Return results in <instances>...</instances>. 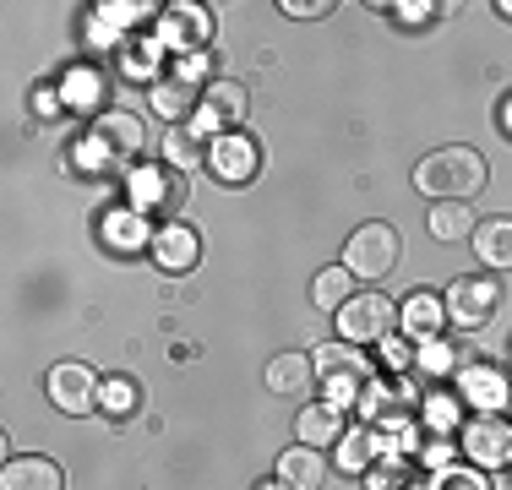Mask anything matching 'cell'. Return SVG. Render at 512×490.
<instances>
[{
    "mask_svg": "<svg viewBox=\"0 0 512 490\" xmlns=\"http://www.w3.org/2000/svg\"><path fill=\"white\" fill-rule=\"evenodd\" d=\"M491 180V164L474 147H436L414 164V191L431 202H474Z\"/></svg>",
    "mask_w": 512,
    "mask_h": 490,
    "instance_id": "6da1fadb",
    "label": "cell"
},
{
    "mask_svg": "<svg viewBox=\"0 0 512 490\" xmlns=\"http://www.w3.org/2000/svg\"><path fill=\"white\" fill-rule=\"evenodd\" d=\"M311 360H316V382H322L327 403H338V409L360 403L365 387L376 382V376H371V360L360 354V343H322Z\"/></svg>",
    "mask_w": 512,
    "mask_h": 490,
    "instance_id": "7a4b0ae2",
    "label": "cell"
},
{
    "mask_svg": "<svg viewBox=\"0 0 512 490\" xmlns=\"http://www.w3.org/2000/svg\"><path fill=\"white\" fill-rule=\"evenodd\" d=\"M398 256H404V240H398L393 224H382V218H371V224H360L355 235L344 245V267L365 284H382L387 273L398 267Z\"/></svg>",
    "mask_w": 512,
    "mask_h": 490,
    "instance_id": "3957f363",
    "label": "cell"
},
{
    "mask_svg": "<svg viewBox=\"0 0 512 490\" xmlns=\"http://www.w3.org/2000/svg\"><path fill=\"white\" fill-rule=\"evenodd\" d=\"M137 153H142V120L131 109H109V115L93 120L82 164H131Z\"/></svg>",
    "mask_w": 512,
    "mask_h": 490,
    "instance_id": "277c9868",
    "label": "cell"
},
{
    "mask_svg": "<svg viewBox=\"0 0 512 490\" xmlns=\"http://www.w3.org/2000/svg\"><path fill=\"white\" fill-rule=\"evenodd\" d=\"M338 333L344 343H387L398 333V305L382 289H355V300L338 311Z\"/></svg>",
    "mask_w": 512,
    "mask_h": 490,
    "instance_id": "5b68a950",
    "label": "cell"
},
{
    "mask_svg": "<svg viewBox=\"0 0 512 490\" xmlns=\"http://www.w3.org/2000/svg\"><path fill=\"white\" fill-rule=\"evenodd\" d=\"M246 120V88H240L235 77H213L197 98V115H191V131L197 137H229V131Z\"/></svg>",
    "mask_w": 512,
    "mask_h": 490,
    "instance_id": "8992f818",
    "label": "cell"
},
{
    "mask_svg": "<svg viewBox=\"0 0 512 490\" xmlns=\"http://www.w3.org/2000/svg\"><path fill=\"white\" fill-rule=\"evenodd\" d=\"M442 305H447V322H453V327L480 333V327L496 316V305H502V284H496V278L469 273V278H458V284L442 294Z\"/></svg>",
    "mask_w": 512,
    "mask_h": 490,
    "instance_id": "52a82bcc",
    "label": "cell"
},
{
    "mask_svg": "<svg viewBox=\"0 0 512 490\" xmlns=\"http://www.w3.org/2000/svg\"><path fill=\"white\" fill-rule=\"evenodd\" d=\"M463 452L474 469H512V420L507 414H474L463 425Z\"/></svg>",
    "mask_w": 512,
    "mask_h": 490,
    "instance_id": "ba28073f",
    "label": "cell"
},
{
    "mask_svg": "<svg viewBox=\"0 0 512 490\" xmlns=\"http://www.w3.org/2000/svg\"><path fill=\"white\" fill-rule=\"evenodd\" d=\"M207 39H213V11L207 6H191V0L164 6V17H158V44L164 49H186V55H197V49H207Z\"/></svg>",
    "mask_w": 512,
    "mask_h": 490,
    "instance_id": "9c48e42d",
    "label": "cell"
},
{
    "mask_svg": "<svg viewBox=\"0 0 512 490\" xmlns=\"http://www.w3.org/2000/svg\"><path fill=\"white\" fill-rule=\"evenodd\" d=\"M99 376H93V365H82V360H60L55 371H50V403L60 414H88V409H99Z\"/></svg>",
    "mask_w": 512,
    "mask_h": 490,
    "instance_id": "30bf717a",
    "label": "cell"
},
{
    "mask_svg": "<svg viewBox=\"0 0 512 490\" xmlns=\"http://www.w3.org/2000/svg\"><path fill=\"white\" fill-rule=\"evenodd\" d=\"M153 262H158V273H191L197 267V256H202V235L191 224H158L153 229Z\"/></svg>",
    "mask_w": 512,
    "mask_h": 490,
    "instance_id": "8fae6325",
    "label": "cell"
},
{
    "mask_svg": "<svg viewBox=\"0 0 512 490\" xmlns=\"http://www.w3.org/2000/svg\"><path fill=\"white\" fill-rule=\"evenodd\" d=\"M398 327L414 338V343H431V338H442V327H447V305H442V294H431V289H414L404 305H398Z\"/></svg>",
    "mask_w": 512,
    "mask_h": 490,
    "instance_id": "7c38bea8",
    "label": "cell"
},
{
    "mask_svg": "<svg viewBox=\"0 0 512 490\" xmlns=\"http://www.w3.org/2000/svg\"><path fill=\"white\" fill-rule=\"evenodd\" d=\"M316 387V360L300 349H284L267 360V392H278V398H306Z\"/></svg>",
    "mask_w": 512,
    "mask_h": 490,
    "instance_id": "4fadbf2b",
    "label": "cell"
},
{
    "mask_svg": "<svg viewBox=\"0 0 512 490\" xmlns=\"http://www.w3.org/2000/svg\"><path fill=\"white\" fill-rule=\"evenodd\" d=\"M458 387H463V398H469L480 414H502V409H507V398H512L507 376L496 371V365H463Z\"/></svg>",
    "mask_w": 512,
    "mask_h": 490,
    "instance_id": "5bb4252c",
    "label": "cell"
},
{
    "mask_svg": "<svg viewBox=\"0 0 512 490\" xmlns=\"http://www.w3.org/2000/svg\"><path fill=\"white\" fill-rule=\"evenodd\" d=\"M0 490H66V474H60L55 458H6L0 469Z\"/></svg>",
    "mask_w": 512,
    "mask_h": 490,
    "instance_id": "9a60e30c",
    "label": "cell"
},
{
    "mask_svg": "<svg viewBox=\"0 0 512 490\" xmlns=\"http://www.w3.org/2000/svg\"><path fill=\"white\" fill-rule=\"evenodd\" d=\"M207 164H213V175H224V180H251L256 164H262V153H256L251 137L229 131V137H218L213 147H207Z\"/></svg>",
    "mask_w": 512,
    "mask_h": 490,
    "instance_id": "2e32d148",
    "label": "cell"
},
{
    "mask_svg": "<svg viewBox=\"0 0 512 490\" xmlns=\"http://www.w3.org/2000/svg\"><path fill=\"white\" fill-rule=\"evenodd\" d=\"M344 436V409L338 403H306V409L295 414V441L300 447H333V441Z\"/></svg>",
    "mask_w": 512,
    "mask_h": 490,
    "instance_id": "e0dca14e",
    "label": "cell"
},
{
    "mask_svg": "<svg viewBox=\"0 0 512 490\" xmlns=\"http://www.w3.org/2000/svg\"><path fill=\"white\" fill-rule=\"evenodd\" d=\"M278 480H284L289 490H322L327 480V458H322V447H289L284 458H278Z\"/></svg>",
    "mask_w": 512,
    "mask_h": 490,
    "instance_id": "ac0fdd59",
    "label": "cell"
},
{
    "mask_svg": "<svg viewBox=\"0 0 512 490\" xmlns=\"http://www.w3.org/2000/svg\"><path fill=\"white\" fill-rule=\"evenodd\" d=\"M474 256L485 267H512V213H496V218H480L474 224Z\"/></svg>",
    "mask_w": 512,
    "mask_h": 490,
    "instance_id": "d6986e66",
    "label": "cell"
},
{
    "mask_svg": "<svg viewBox=\"0 0 512 490\" xmlns=\"http://www.w3.org/2000/svg\"><path fill=\"white\" fill-rule=\"evenodd\" d=\"M99 235L109 251H137V245H153V229L142 224L137 207H109V213L99 218Z\"/></svg>",
    "mask_w": 512,
    "mask_h": 490,
    "instance_id": "ffe728a7",
    "label": "cell"
},
{
    "mask_svg": "<svg viewBox=\"0 0 512 490\" xmlns=\"http://www.w3.org/2000/svg\"><path fill=\"white\" fill-rule=\"evenodd\" d=\"M197 98H202V88H191V82H180L175 71H169V77L153 82V115H164L169 126H180V120L197 115Z\"/></svg>",
    "mask_w": 512,
    "mask_h": 490,
    "instance_id": "44dd1931",
    "label": "cell"
},
{
    "mask_svg": "<svg viewBox=\"0 0 512 490\" xmlns=\"http://www.w3.org/2000/svg\"><path fill=\"white\" fill-rule=\"evenodd\" d=\"M474 207L469 202H431V213H425V229H431L442 245H458V240H474Z\"/></svg>",
    "mask_w": 512,
    "mask_h": 490,
    "instance_id": "7402d4cb",
    "label": "cell"
},
{
    "mask_svg": "<svg viewBox=\"0 0 512 490\" xmlns=\"http://www.w3.org/2000/svg\"><path fill=\"white\" fill-rule=\"evenodd\" d=\"M355 300V273H349L344 262H333V267H322V273L311 278V305L316 311H327V316H338L344 305Z\"/></svg>",
    "mask_w": 512,
    "mask_h": 490,
    "instance_id": "603a6c76",
    "label": "cell"
},
{
    "mask_svg": "<svg viewBox=\"0 0 512 490\" xmlns=\"http://www.w3.org/2000/svg\"><path fill=\"white\" fill-rule=\"evenodd\" d=\"M104 98V71L93 66V60H77V66L60 77V104L66 109H99Z\"/></svg>",
    "mask_w": 512,
    "mask_h": 490,
    "instance_id": "cb8c5ba5",
    "label": "cell"
},
{
    "mask_svg": "<svg viewBox=\"0 0 512 490\" xmlns=\"http://www.w3.org/2000/svg\"><path fill=\"white\" fill-rule=\"evenodd\" d=\"M169 196H180L175 191V175H169L164 164H142L137 175H131V207H158V202H169Z\"/></svg>",
    "mask_w": 512,
    "mask_h": 490,
    "instance_id": "d4e9b609",
    "label": "cell"
},
{
    "mask_svg": "<svg viewBox=\"0 0 512 490\" xmlns=\"http://www.w3.org/2000/svg\"><path fill=\"white\" fill-rule=\"evenodd\" d=\"M153 11L158 6H142V0H104V6H93V28H99V33H109V28L131 33V28H142Z\"/></svg>",
    "mask_w": 512,
    "mask_h": 490,
    "instance_id": "484cf974",
    "label": "cell"
},
{
    "mask_svg": "<svg viewBox=\"0 0 512 490\" xmlns=\"http://www.w3.org/2000/svg\"><path fill=\"white\" fill-rule=\"evenodd\" d=\"M99 409L109 414V420H131V414L142 409V387H137V376H109V382L99 387Z\"/></svg>",
    "mask_w": 512,
    "mask_h": 490,
    "instance_id": "4316f807",
    "label": "cell"
},
{
    "mask_svg": "<svg viewBox=\"0 0 512 490\" xmlns=\"http://www.w3.org/2000/svg\"><path fill=\"white\" fill-rule=\"evenodd\" d=\"M164 158H169V169H202L207 164V147H202V137L191 126H169V137H164Z\"/></svg>",
    "mask_w": 512,
    "mask_h": 490,
    "instance_id": "83f0119b",
    "label": "cell"
},
{
    "mask_svg": "<svg viewBox=\"0 0 512 490\" xmlns=\"http://www.w3.org/2000/svg\"><path fill=\"white\" fill-rule=\"evenodd\" d=\"M371 458H382V436L376 431H344L338 436V469L344 474H360Z\"/></svg>",
    "mask_w": 512,
    "mask_h": 490,
    "instance_id": "f1b7e54d",
    "label": "cell"
},
{
    "mask_svg": "<svg viewBox=\"0 0 512 490\" xmlns=\"http://www.w3.org/2000/svg\"><path fill=\"white\" fill-rule=\"evenodd\" d=\"M365 490H414V469L404 458H382L371 474H365Z\"/></svg>",
    "mask_w": 512,
    "mask_h": 490,
    "instance_id": "f546056e",
    "label": "cell"
},
{
    "mask_svg": "<svg viewBox=\"0 0 512 490\" xmlns=\"http://www.w3.org/2000/svg\"><path fill=\"white\" fill-rule=\"evenodd\" d=\"M414 365H420L425 376H447L458 365V349L447 338H431V343H420V349H414Z\"/></svg>",
    "mask_w": 512,
    "mask_h": 490,
    "instance_id": "4dcf8cb0",
    "label": "cell"
},
{
    "mask_svg": "<svg viewBox=\"0 0 512 490\" xmlns=\"http://www.w3.org/2000/svg\"><path fill=\"white\" fill-rule=\"evenodd\" d=\"M431 490H491V480H485L480 469H469V463H447Z\"/></svg>",
    "mask_w": 512,
    "mask_h": 490,
    "instance_id": "1f68e13d",
    "label": "cell"
},
{
    "mask_svg": "<svg viewBox=\"0 0 512 490\" xmlns=\"http://www.w3.org/2000/svg\"><path fill=\"white\" fill-rule=\"evenodd\" d=\"M425 425H431V431H453L458 425V398H431V409H425Z\"/></svg>",
    "mask_w": 512,
    "mask_h": 490,
    "instance_id": "d6a6232c",
    "label": "cell"
},
{
    "mask_svg": "<svg viewBox=\"0 0 512 490\" xmlns=\"http://www.w3.org/2000/svg\"><path fill=\"white\" fill-rule=\"evenodd\" d=\"M202 71L213 77V55H186V60L175 66V77H180V82H191V88H202Z\"/></svg>",
    "mask_w": 512,
    "mask_h": 490,
    "instance_id": "836d02e7",
    "label": "cell"
},
{
    "mask_svg": "<svg viewBox=\"0 0 512 490\" xmlns=\"http://www.w3.org/2000/svg\"><path fill=\"white\" fill-rule=\"evenodd\" d=\"M278 11H284V17H327L333 0H278Z\"/></svg>",
    "mask_w": 512,
    "mask_h": 490,
    "instance_id": "e575fe53",
    "label": "cell"
},
{
    "mask_svg": "<svg viewBox=\"0 0 512 490\" xmlns=\"http://www.w3.org/2000/svg\"><path fill=\"white\" fill-rule=\"evenodd\" d=\"M382 354H387V371H409V365H414V354H409V343H404V338H387V343H382Z\"/></svg>",
    "mask_w": 512,
    "mask_h": 490,
    "instance_id": "d590c367",
    "label": "cell"
},
{
    "mask_svg": "<svg viewBox=\"0 0 512 490\" xmlns=\"http://www.w3.org/2000/svg\"><path fill=\"white\" fill-rule=\"evenodd\" d=\"M393 11H398L404 22H420V17H431L436 6H420V0H404V6H393Z\"/></svg>",
    "mask_w": 512,
    "mask_h": 490,
    "instance_id": "8d00e7d4",
    "label": "cell"
},
{
    "mask_svg": "<svg viewBox=\"0 0 512 490\" xmlns=\"http://www.w3.org/2000/svg\"><path fill=\"white\" fill-rule=\"evenodd\" d=\"M256 490H289V485H284V480H278V474H273V480H262Z\"/></svg>",
    "mask_w": 512,
    "mask_h": 490,
    "instance_id": "74e56055",
    "label": "cell"
},
{
    "mask_svg": "<svg viewBox=\"0 0 512 490\" xmlns=\"http://www.w3.org/2000/svg\"><path fill=\"white\" fill-rule=\"evenodd\" d=\"M502 126L512 131V93H507V104H502Z\"/></svg>",
    "mask_w": 512,
    "mask_h": 490,
    "instance_id": "f35d334b",
    "label": "cell"
},
{
    "mask_svg": "<svg viewBox=\"0 0 512 490\" xmlns=\"http://www.w3.org/2000/svg\"><path fill=\"white\" fill-rule=\"evenodd\" d=\"M496 11H502V17L512 22V0H496Z\"/></svg>",
    "mask_w": 512,
    "mask_h": 490,
    "instance_id": "ab89813d",
    "label": "cell"
}]
</instances>
